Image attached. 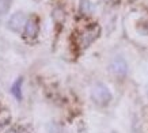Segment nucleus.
Masks as SVG:
<instances>
[{"label": "nucleus", "instance_id": "f257e3e1", "mask_svg": "<svg viewBox=\"0 0 148 133\" xmlns=\"http://www.w3.org/2000/svg\"><path fill=\"white\" fill-rule=\"evenodd\" d=\"M112 93H110V90L106 87L105 84L102 83H98V84H95L91 90V99L94 101L97 105L99 106H106L110 101H112Z\"/></svg>", "mask_w": 148, "mask_h": 133}, {"label": "nucleus", "instance_id": "f03ea898", "mask_svg": "<svg viewBox=\"0 0 148 133\" xmlns=\"http://www.w3.org/2000/svg\"><path fill=\"white\" fill-rule=\"evenodd\" d=\"M99 34H101V27H99L98 25H90V26L80 34L79 44H80V46L83 49L87 48V46H90V45L98 38Z\"/></svg>", "mask_w": 148, "mask_h": 133}, {"label": "nucleus", "instance_id": "7ed1b4c3", "mask_svg": "<svg viewBox=\"0 0 148 133\" xmlns=\"http://www.w3.org/2000/svg\"><path fill=\"white\" fill-rule=\"evenodd\" d=\"M27 23V18H26V14L23 12H15L14 15H11L7 22V27L10 30L12 31H21L22 29H25Z\"/></svg>", "mask_w": 148, "mask_h": 133}, {"label": "nucleus", "instance_id": "20e7f679", "mask_svg": "<svg viewBox=\"0 0 148 133\" xmlns=\"http://www.w3.org/2000/svg\"><path fill=\"white\" fill-rule=\"evenodd\" d=\"M109 69L112 73H114L116 76H125L128 73V64H126L125 58L122 57H114L110 62V65H109Z\"/></svg>", "mask_w": 148, "mask_h": 133}, {"label": "nucleus", "instance_id": "39448f33", "mask_svg": "<svg viewBox=\"0 0 148 133\" xmlns=\"http://www.w3.org/2000/svg\"><path fill=\"white\" fill-rule=\"evenodd\" d=\"M38 30H40V27H38V21L37 19H29L26 23V26L23 29V36L26 37V38H36L37 34H38Z\"/></svg>", "mask_w": 148, "mask_h": 133}, {"label": "nucleus", "instance_id": "423d86ee", "mask_svg": "<svg viewBox=\"0 0 148 133\" xmlns=\"http://www.w3.org/2000/svg\"><path fill=\"white\" fill-rule=\"evenodd\" d=\"M22 83H23V77H18L12 83L11 88H10L12 97H15L16 101H22Z\"/></svg>", "mask_w": 148, "mask_h": 133}, {"label": "nucleus", "instance_id": "0eeeda50", "mask_svg": "<svg viewBox=\"0 0 148 133\" xmlns=\"http://www.w3.org/2000/svg\"><path fill=\"white\" fill-rule=\"evenodd\" d=\"M12 0H0V15H4L7 14V11L10 10Z\"/></svg>", "mask_w": 148, "mask_h": 133}, {"label": "nucleus", "instance_id": "6e6552de", "mask_svg": "<svg viewBox=\"0 0 148 133\" xmlns=\"http://www.w3.org/2000/svg\"><path fill=\"white\" fill-rule=\"evenodd\" d=\"M80 10L83 12H90L91 11V4L88 0H82V5H80Z\"/></svg>", "mask_w": 148, "mask_h": 133}]
</instances>
